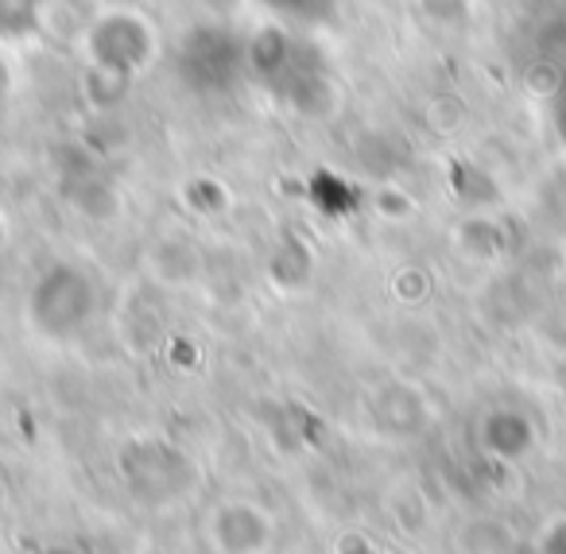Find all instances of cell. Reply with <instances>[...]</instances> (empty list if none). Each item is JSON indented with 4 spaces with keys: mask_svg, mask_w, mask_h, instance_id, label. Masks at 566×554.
<instances>
[{
    "mask_svg": "<svg viewBox=\"0 0 566 554\" xmlns=\"http://www.w3.org/2000/svg\"><path fill=\"white\" fill-rule=\"evenodd\" d=\"M175 66L195 94H226L249 74V43L229 28H195L179 43Z\"/></svg>",
    "mask_w": 566,
    "mask_h": 554,
    "instance_id": "1",
    "label": "cell"
},
{
    "mask_svg": "<svg viewBox=\"0 0 566 554\" xmlns=\"http://www.w3.org/2000/svg\"><path fill=\"white\" fill-rule=\"evenodd\" d=\"M315 55L318 51L303 48L292 35H264V40L249 43V71H256L272 94L303 105L307 90L323 86V66Z\"/></svg>",
    "mask_w": 566,
    "mask_h": 554,
    "instance_id": "2",
    "label": "cell"
},
{
    "mask_svg": "<svg viewBox=\"0 0 566 554\" xmlns=\"http://www.w3.org/2000/svg\"><path fill=\"white\" fill-rule=\"evenodd\" d=\"M260 4L287 24H323L338 12L342 0H260Z\"/></svg>",
    "mask_w": 566,
    "mask_h": 554,
    "instance_id": "3",
    "label": "cell"
},
{
    "mask_svg": "<svg viewBox=\"0 0 566 554\" xmlns=\"http://www.w3.org/2000/svg\"><path fill=\"white\" fill-rule=\"evenodd\" d=\"M0 94H4V74H0Z\"/></svg>",
    "mask_w": 566,
    "mask_h": 554,
    "instance_id": "4",
    "label": "cell"
}]
</instances>
